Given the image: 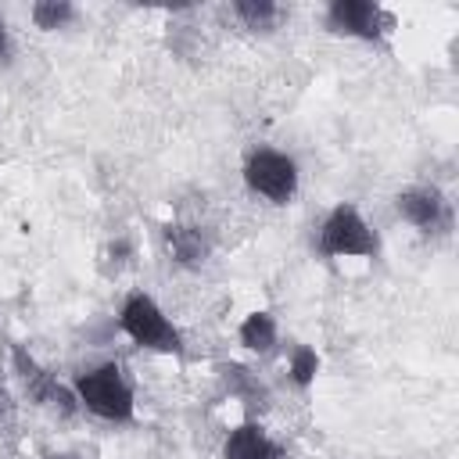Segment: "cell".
I'll return each instance as SVG.
<instances>
[{
    "mask_svg": "<svg viewBox=\"0 0 459 459\" xmlns=\"http://www.w3.org/2000/svg\"><path fill=\"white\" fill-rule=\"evenodd\" d=\"M72 391L79 398V409L104 423H133L136 420V391L118 362H100L82 373H75Z\"/></svg>",
    "mask_w": 459,
    "mask_h": 459,
    "instance_id": "1",
    "label": "cell"
},
{
    "mask_svg": "<svg viewBox=\"0 0 459 459\" xmlns=\"http://www.w3.org/2000/svg\"><path fill=\"white\" fill-rule=\"evenodd\" d=\"M118 330L143 351L158 355H183V333L172 323V316L147 294V290H129L118 305Z\"/></svg>",
    "mask_w": 459,
    "mask_h": 459,
    "instance_id": "2",
    "label": "cell"
},
{
    "mask_svg": "<svg viewBox=\"0 0 459 459\" xmlns=\"http://www.w3.org/2000/svg\"><path fill=\"white\" fill-rule=\"evenodd\" d=\"M316 251L323 258H377L380 255V237L362 215L359 204L337 201L316 233Z\"/></svg>",
    "mask_w": 459,
    "mask_h": 459,
    "instance_id": "3",
    "label": "cell"
},
{
    "mask_svg": "<svg viewBox=\"0 0 459 459\" xmlns=\"http://www.w3.org/2000/svg\"><path fill=\"white\" fill-rule=\"evenodd\" d=\"M240 176H244V186H247L255 197H262V201H269V204H276V208L290 204V201L298 197V190H301L298 158L287 154V151H280V147H255V151L244 158Z\"/></svg>",
    "mask_w": 459,
    "mask_h": 459,
    "instance_id": "4",
    "label": "cell"
},
{
    "mask_svg": "<svg viewBox=\"0 0 459 459\" xmlns=\"http://www.w3.org/2000/svg\"><path fill=\"white\" fill-rule=\"evenodd\" d=\"M323 29L344 39L384 43L394 32V14L373 0H330L323 7Z\"/></svg>",
    "mask_w": 459,
    "mask_h": 459,
    "instance_id": "5",
    "label": "cell"
},
{
    "mask_svg": "<svg viewBox=\"0 0 459 459\" xmlns=\"http://www.w3.org/2000/svg\"><path fill=\"white\" fill-rule=\"evenodd\" d=\"M394 212L423 237H448L455 226V208L448 194L434 183H412L394 194Z\"/></svg>",
    "mask_w": 459,
    "mask_h": 459,
    "instance_id": "6",
    "label": "cell"
},
{
    "mask_svg": "<svg viewBox=\"0 0 459 459\" xmlns=\"http://www.w3.org/2000/svg\"><path fill=\"white\" fill-rule=\"evenodd\" d=\"M11 369L22 384V391L29 394L32 405L39 409H50L54 416H75L79 412V398L68 384L57 380V373H50L32 351H25L22 344L11 348Z\"/></svg>",
    "mask_w": 459,
    "mask_h": 459,
    "instance_id": "7",
    "label": "cell"
},
{
    "mask_svg": "<svg viewBox=\"0 0 459 459\" xmlns=\"http://www.w3.org/2000/svg\"><path fill=\"white\" fill-rule=\"evenodd\" d=\"M161 240L179 269H201L212 258V233L197 222H169L161 226Z\"/></svg>",
    "mask_w": 459,
    "mask_h": 459,
    "instance_id": "8",
    "label": "cell"
},
{
    "mask_svg": "<svg viewBox=\"0 0 459 459\" xmlns=\"http://www.w3.org/2000/svg\"><path fill=\"white\" fill-rule=\"evenodd\" d=\"M219 459H287V455L283 445L258 420H244L222 437Z\"/></svg>",
    "mask_w": 459,
    "mask_h": 459,
    "instance_id": "9",
    "label": "cell"
},
{
    "mask_svg": "<svg viewBox=\"0 0 459 459\" xmlns=\"http://www.w3.org/2000/svg\"><path fill=\"white\" fill-rule=\"evenodd\" d=\"M237 341H240V348L251 351V355H273L276 344H280V323H276V316H273L269 308L247 312V316L240 319V326H237Z\"/></svg>",
    "mask_w": 459,
    "mask_h": 459,
    "instance_id": "10",
    "label": "cell"
},
{
    "mask_svg": "<svg viewBox=\"0 0 459 459\" xmlns=\"http://www.w3.org/2000/svg\"><path fill=\"white\" fill-rule=\"evenodd\" d=\"M219 380H222V387L230 391V398L244 402L247 409H262V405L269 402V387L262 384V377L251 373V369L240 366V362H219Z\"/></svg>",
    "mask_w": 459,
    "mask_h": 459,
    "instance_id": "11",
    "label": "cell"
},
{
    "mask_svg": "<svg viewBox=\"0 0 459 459\" xmlns=\"http://www.w3.org/2000/svg\"><path fill=\"white\" fill-rule=\"evenodd\" d=\"M230 14H233L247 32H273V29L280 25L283 7L273 4V0H233V4H230Z\"/></svg>",
    "mask_w": 459,
    "mask_h": 459,
    "instance_id": "12",
    "label": "cell"
},
{
    "mask_svg": "<svg viewBox=\"0 0 459 459\" xmlns=\"http://www.w3.org/2000/svg\"><path fill=\"white\" fill-rule=\"evenodd\" d=\"M29 18L36 29L43 32H57V29H68L75 18H79V7L68 4V0H36L29 7Z\"/></svg>",
    "mask_w": 459,
    "mask_h": 459,
    "instance_id": "13",
    "label": "cell"
},
{
    "mask_svg": "<svg viewBox=\"0 0 459 459\" xmlns=\"http://www.w3.org/2000/svg\"><path fill=\"white\" fill-rule=\"evenodd\" d=\"M319 369H323V359H319V351L312 344H294L290 348V355H287V377H290V384L298 391H308L316 384Z\"/></svg>",
    "mask_w": 459,
    "mask_h": 459,
    "instance_id": "14",
    "label": "cell"
},
{
    "mask_svg": "<svg viewBox=\"0 0 459 459\" xmlns=\"http://www.w3.org/2000/svg\"><path fill=\"white\" fill-rule=\"evenodd\" d=\"M14 423H18V402H14V394L0 384V434H11Z\"/></svg>",
    "mask_w": 459,
    "mask_h": 459,
    "instance_id": "15",
    "label": "cell"
},
{
    "mask_svg": "<svg viewBox=\"0 0 459 459\" xmlns=\"http://www.w3.org/2000/svg\"><path fill=\"white\" fill-rule=\"evenodd\" d=\"M14 54V39H11V29H7V18L0 14V65H7Z\"/></svg>",
    "mask_w": 459,
    "mask_h": 459,
    "instance_id": "16",
    "label": "cell"
},
{
    "mask_svg": "<svg viewBox=\"0 0 459 459\" xmlns=\"http://www.w3.org/2000/svg\"><path fill=\"white\" fill-rule=\"evenodd\" d=\"M43 459H75V455H68V452H47Z\"/></svg>",
    "mask_w": 459,
    "mask_h": 459,
    "instance_id": "17",
    "label": "cell"
}]
</instances>
